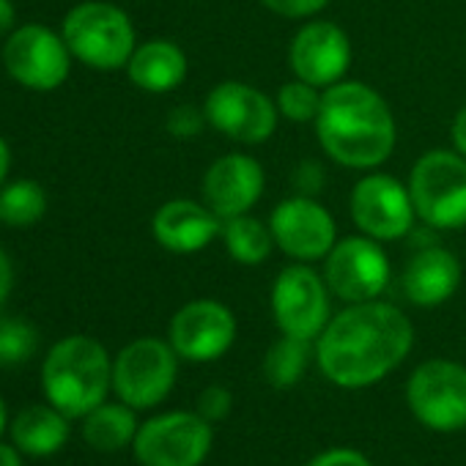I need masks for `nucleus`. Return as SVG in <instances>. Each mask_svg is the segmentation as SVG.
Segmentation results:
<instances>
[{
  "label": "nucleus",
  "mask_w": 466,
  "mask_h": 466,
  "mask_svg": "<svg viewBox=\"0 0 466 466\" xmlns=\"http://www.w3.org/2000/svg\"><path fill=\"white\" fill-rule=\"evenodd\" d=\"M36 346L39 335L25 319H12L0 313V368H15L28 362Z\"/></svg>",
  "instance_id": "a878e982"
},
{
  "label": "nucleus",
  "mask_w": 466,
  "mask_h": 466,
  "mask_svg": "<svg viewBox=\"0 0 466 466\" xmlns=\"http://www.w3.org/2000/svg\"><path fill=\"white\" fill-rule=\"evenodd\" d=\"M452 146H455L458 154L466 157V105L458 110V116L452 121Z\"/></svg>",
  "instance_id": "473e14b6"
},
{
  "label": "nucleus",
  "mask_w": 466,
  "mask_h": 466,
  "mask_svg": "<svg viewBox=\"0 0 466 466\" xmlns=\"http://www.w3.org/2000/svg\"><path fill=\"white\" fill-rule=\"evenodd\" d=\"M9 433L20 452L34 455V458H50L69 439V417L64 411H58L53 403L50 406H42V403L25 406L15 417Z\"/></svg>",
  "instance_id": "412c9836"
},
{
  "label": "nucleus",
  "mask_w": 466,
  "mask_h": 466,
  "mask_svg": "<svg viewBox=\"0 0 466 466\" xmlns=\"http://www.w3.org/2000/svg\"><path fill=\"white\" fill-rule=\"evenodd\" d=\"M329 286L308 264L286 267L272 286V313L283 335L319 340L329 324Z\"/></svg>",
  "instance_id": "f8f14e48"
},
{
  "label": "nucleus",
  "mask_w": 466,
  "mask_h": 466,
  "mask_svg": "<svg viewBox=\"0 0 466 466\" xmlns=\"http://www.w3.org/2000/svg\"><path fill=\"white\" fill-rule=\"evenodd\" d=\"M351 217L376 242L403 239L414 228L417 208L406 184L390 173H368L351 189Z\"/></svg>",
  "instance_id": "ddd939ff"
},
{
  "label": "nucleus",
  "mask_w": 466,
  "mask_h": 466,
  "mask_svg": "<svg viewBox=\"0 0 466 466\" xmlns=\"http://www.w3.org/2000/svg\"><path fill=\"white\" fill-rule=\"evenodd\" d=\"M137 417L135 409L121 403H102L94 411L86 414L83 422V439L99 450V452H116L135 441L137 436Z\"/></svg>",
  "instance_id": "4be33fe9"
},
{
  "label": "nucleus",
  "mask_w": 466,
  "mask_h": 466,
  "mask_svg": "<svg viewBox=\"0 0 466 466\" xmlns=\"http://www.w3.org/2000/svg\"><path fill=\"white\" fill-rule=\"evenodd\" d=\"M414 327L390 302H357L329 319L316 340L321 373L343 387L362 390L390 376L411 351Z\"/></svg>",
  "instance_id": "f257e3e1"
},
{
  "label": "nucleus",
  "mask_w": 466,
  "mask_h": 466,
  "mask_svg": "<svg viewBox=\"0 0 466 466\" xmlns=\"http://www.w3.org/2000/svg\"><path fill=\"white\" fill-rule=\"evenodd\" d=\"M305 466H370V461L354 447H332L310 458Z\"/></svg>",
  "instance_id": "7c9ffc66"
},
{
  "label": "nucleus",
  "mask_w": 466,
  "mask_h": 466,
  "mask_svg": "<svg viewBox=\"0 0 466 466\" xmlns=\"http://www.w3.org/2000/svg\"><path fill=\"white\" fill-rule=\"evenodd\" d=\"M9 170H12V148H9L6 137H0V187L6 184Z\"/></svg>",
  "instance_id": "f704fd0d"
},
{
  "label": "nucleus",
  "mask_w": 466,
  "mask_h": 466,
  "mask_svg": "<svg viewBox=\"0 0 466 466\" xmlns=\"http://www.w3.org/2000/svg\"><path fill=\"white\" fill-rule=\"evenodd\" d=\"M195 409H198V414H200L203 420L219 422V420H225V417L230 414V409H233V395L228 392V387L211 384V387H206V390L198 395Z\"/></svg>",
  "instance_id": "cd10ccee"
},
{
  "label": "nucleus",
  "mask_w": 466,
  "mask_h": 466,
  "mask_svg": "<svg viewBox=\"0 0 466 466\" xmlns=\"http://www.w3.org/2000/svg\"><path fill=\"white\" fill-rule=\"evenodd\" d=\"M9 428V409H6V400L0 398V433Z\"/></svg>",
  "instance_id": "e433bc0d"
},
{
  "label": "nucleus",
  "mask_w": 466,
  "mask_h": 466,
  "mask_svg": "<svg viewBox=\"0 0 466 466\" xmlns=\"http://www.w3.org/2000/svg\"><path fill=\"white\" fill-rule=\"evenodd\" d=\"M351 56L349 34L329 20H313L302 25L289 47L294 75L321 91L346 77Z\"/></svg>",
  "instance_id": "dca6fc26"
},
{
  "label": "nucleus",
  "mask_w": 466,
  "mask_h": 466,
  "mask_svg": "<svg viewBox=\"0 0 466 466\" xmlns=\"http://www.w3.org/2000/svg\"><path fill=\"white\" fill-rule=\"evenodd\" d=\"M72 61L75 56L64 34L42 23H28V25L15 28L4 45L6 75L17 86L28 91H39V94L58 91L69 80Z\"/></svg>",
  "instance_id": "423d86ee"
},
{
  "label": "nucleus",
  "mask_w": 466,
  "mask_h": 466,
  "mask_svg": "<svg viewBox=\"0 0 466 466\" xmlns=\"http://www.w3.org/2000/svg\"><path fill=\"white\" fill-rule=\"evenodd\" d=\"M17 23V9L12 0H0V36H9Z\"/></svg>",
  "instance_id": "72a5a7b5"
},
{
  "label": "nucleus",
  "mask_w": 466,
  "mask_h": 466,
  "mask_svg": "<svg viewBox=\"0 0 466 466\" xmlns=\"http://www.w3.org/2000/svg\"><path fill=\"white\" fill-rule=\"evenodd\" d=\"M203 124H206V113L195 105H178L167 116V132L178 140L195 137L203 129Z\"/></svg>",
  "instance_id": "c85d7f7f"
},
{
  "label": "nucleus",
  "mask_w": 466,
  "mask_h": 466,
  "mask_svg": "<svg viewBox=\"0 0 466 466\" xmlns=\"http://www.w3.org/2000/svg\"><path fill=\"white\" fill-rule=\"evenodd\" d=\"M409 192L417 217L439 230L466 225V157L455 148L422 154L409 176Z\"/></svg>",
  "instance_id": "39448f33"
},
{
  "label": "nucleus",
  "mask_w": 466,
  "mask_h": 466,
  "mask_svg": "<svg viewBox=\"0 0 466 466\" xmlns=\"http://www.w3.org/2000/svg\"><path fill=\"white\" fill-rule=\"evenodd\" d=\"M178 376V354L170 340L137 338L113 362V390L132 409L159 406Z\"/></svg>",
  "instance_id": "0eeeda50"
},
{
  "label": "nucleus",
  "mask_w": 466,
  "mask_h": 466,
  "mask_svg": "<svg viewBox=\"0 0 466 466\" xmlns=\"http://www.w3.org/2000/svg\"><path fill=\"white\" fill-rule=\"evenodd\" d=\"M269 228L275 245L299 264L327 258L338 242L335 217L310 195H297L278 203L269 217Z\"/></svg>",
  "instance_id": "4468645a"
},
{
  "label": "nucleus",
  "mask_w": 466,
  "mask_h": 466,
  "mask_svg": "<svg viewBox=\"0 0 466 466\" xmlns=\"http://www.w3.org/2000/svg\"><path fill=\"white\" fill-rule=\"evenodd\" d=\"M321 99H324L321 88H316V86L297 77L294 83L280 86L275 105H278V113L283 118L294 121V124H310V121L316 124L319 110H321Z\"/></svg>",
  "instance_id": "bb28decb"
},
{
  "label": "nucleus",
  "mask_w": 466,
  "mask_h": 466,
  "mask_svg": "<svg viewBox=\"0 0 466 466\" xmlns=\"http://www.w3.org/2000/svg\"><path fill=\"white\" fill-rule=\"evenodd\" d=\"M267 187V173L258 159L248 154H228L211 162L203 176V200L219 217L230 219L239 214H250V208L261 200Z\"/></svg>",
  "instance_id": "f3484780"
},
{
  "label": "nucleus",
  "mask_w": 466,
  "mask_h": 466,
  "mask_svg": "<svg viewBox=\"0 0 466 466\" xmlns=\"http://www.w3.org/2000/svg\"><path fill=\"white\" fill-rule=\"evenodd\" d=\"M15 289V264L9 258V253L0 248V308H4V302L9 299Z\"/></svg>",
  "instance_id": "2f4dec72"
},
{
  "label": "nucleus",
  "mask_w": 466,
  "mask_h": 466,
  "mask_svg": "<svg viewBox=\"0 0 466 466\" xmlns=\"http://www.w3.org/2000/svg\"><path fill=\"white\" fill-rule=\"evenodd\" d=\"M61 34L75 61L96 72L127 69L137 47V34L129 15L107 0H83L69 9Z\"/></svg>",
  "instance_id": "20e7f679"
},
{
  "label": "nucleus",
  "mask_w": 466,
  "mask_h": 466,
  "mask_svg": "<svg viewBox=\"0 0 466 466\" xmlns=\"http://www.w3.org/2000/svg\"><path fill=\"white\" fill-rule=\"evenodd\" d=\"M47 214V192L34 178H17L0 187V222L31 228Z\"/></svg>",
  "instance_id": "393cba45"
},
{
  "label": "nucleus",
  "mask_w": 466,
  "mask_h": 466,
  "mask_svg": "<svg viewBox=\"0 0 466 466\" xmlns=\"http://www.w3.org/2000/svg\"><path fill=\"white\" fill-rule=\"evenodd\" d=\"M211 441V422L198 411H167L146 420L132 447L140 466H200Z\"/></svg>",
  "instance_id": "6e6552de"
},
{
  "label": "nucleus",
  "mask_w": 466,
  "mask_h": 466,
  "mask_svg": "<svg viewBox=\"0 0 466 466\" xmlns=\"http://www.w3.org/2000/svg\"><path fill=\"white\" fill-rule=\"evenodd\" d=\"M390 278L392 269L384 248L365 233L335 242L324 258V280L329 291L349 305L379 299L390 286Z\"/></svg>",
  "instance_id": "9b49d317"
},
{
  "label": "nucleus",
  "mask_w": 466,
  "mask_h": 466,
  "mask_svg": "<svg viewBox=\"0 0 466 466\" xmlns=\"http://www.w3.org/2000/svg\"><path fill=\"white\" fill-rule=\"evenodd\" d=\"M261 4L280 15V17H289V20H308L319 12L327 9L329 0H261Z\"/></svg>",
  "instance_id": "c756f323"
},
{
  "label": "nucleus",
  "mask_w": 466,
  "mask_h": 466,
  "mask_svg": "<svg viewBox=\"0 0 466 466\" xmlns=\"http://www.w3.org/2000/svg\"><path fill=\"white\" fill-rule=\"evenodd\" d=\"M411 414L431 431L466 428V365L452 360L422 362L406 384Z\"/></svg>",
  "instance_id": "1a4fd4ad"
},
{
  "label": "nucleus",
  "mask_w": 466,
  "mask_h": 466,
  "mask_svg": "<svg viewBox=\"0 0 466 466\" xmlns=\"http://www.w3.org/2000/svg\"><path fill=\"white\" fill-rule=\"evenodd\" d=\"M461 264L444 248H420L403 269V294L417 308H436L447 302L461 286Z\"/></svg>",
  "instance_id": "6ab92c4d"
},
{
  "label": "nucleus",
  "mask_w": 466,
  "mask_h": 466,
  "mask_svg": "<svg viewBox=\"0 0 466 466\" xmlns=\"http://www.w3.org/2000/svg\"><path fill=\"white\" fill-rule=\"evenodd\" d=\"M222 242H225L228 256L237 264H245V267L264 264L275 248V237H272L269 222H261L253 214H239V217L222 219Z\"/></svg>",
  "instance_id": "5701e85b"
},
{
  "label": "nucleus",
  "mask_w": 466,
  "mask_h": 466,
  "mask_svg": "<svg viewBox=\"0 0 466 466\" xmlns=\"http://www.w3.org/2000/svg\"><path fill=\"white\" fill-rule=\"evenodd\" d=\"M316 132L321 148L351 170H376L392 157L398 140L390 105L360 80H340L324 88Z\"/></svg>",
  "instance_id": "f03ea898"
},
{
  "label": "nucleus",
  "mask_w": 466,
  "mask_h": 466,
  "mask_svg": "<svg viewBox=\"0 0 466 466\" xmlns=\"http://www.w3.org/2000/svg\"><path fill=\"white\" fill-rule=\"evenodd\" d=\"M310 357H313V340L283 335L278 343H272V349L264 357V379L275 390H291L305 376Z\"/></svg>",
  "instance_id": "b1692460"
},
{
  "label": "nucleus",
  "mask_w": 466,
  "mask_h": 466,
  "mask_svg": "<svg viewBox=\"0 0 466 466\" xmlns=\"http://www.w3.org/2000/svg\"><path fill=\"white\" fill-rule=\"evenodd\" d=\"M167 340L187 362L219 360L237 340V319L217 299H195L170 319Z\"/></svg>",
  "instance_id": "2eb2a0df"
},
{
  "label": "nucleus",
  "mask_w": 466,
  "mask_h": 466,
  "mask_svg": "<svg viewBox=\"0 0 466 466\" xmlns=\"http://www.w3.org/2000/svg\"><path fill=\"white\" fill-rule=\"evenodd\" d=\"M203 113L211 129L245 146L267 143L280 118L278 105L264 91L239 80L217 83L203 102Z\"/></svg>",
  "instance_id": "9d476101"
},
{
  "label": "nucleus",
  "mask_w": 466,
  "mask_h": 466,
  "mask_svg": "<svg viewBox=\"0 0 466 466\" xmlns=\"http://www.w3.org/2000/svg\"><path fill=\"white\" fill-rule=\"evenodd\" d=\"M151 233L162 250L176 256H192L206 250L217 237H222V219L206 203L173 198L157 208L151 219Z\"/></svg>",
  "instance_id": "a211bd4d"
},
{
  "label": "nucleus",
  "mask_w": 466,
  "mask_h": 466,
  "mask_svg": "<svg viewBox=\"0 0 466 466\" xmlns=\"http://www.w3.org/2000/svg\"><path fill=\"white\" fill-rule=\"evenodd\" d=\"M0 466H23L20 450L9 447V444H0Z\"/></svg>",
  "instance_id": "c9c22d12"
},
{
  "label": "nucleus",
  "mask_w": 466,
  "mask_h": 466,
  "mask_svg": "<svg viewBox=\"0 0 466 466\" xmlns=\"http://www.w3.org/2000/svg\"><path fill=\"white\" fill-rule=\"evenodd\" d=\"M42 387L47 400L72 417H86L105 403L113 387V362L107 349L88 335L58 340L42 365Z\"/></svg>",
  "instance_id": "7ed1b4c3"
},
{
  "label": "nucleus",
  "mask_w": 466,
  "mask_h": 466,
  "mask_svg": "<svg viewBox=\"0 0 466 466\" xmlns=\"http://www.w3.org/2000/svg\"><path fill=\"white\" fill-rule=\"evenodd\" d=\"M127 75L146 94H167L187 80V56L170 39H151L135 47Z\"/></svg>",
  "instance_id": "aec40b11"
}]
</instances>
